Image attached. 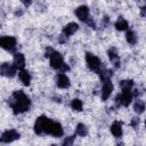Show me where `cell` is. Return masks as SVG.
Here are the masks:
<instances>
[{"instance_id":"8992f818","label":"cell","mask_w":146,"mask_h":146,"mask_svg":"<svg viewBox=\"0 0 146 146\" xmlns=\"http://www.w3.org/2000/svg\"><path fill=\"white\" fill-rule=\"evenodd\" d=\"M0 71H1V74H2V75H5V76H8V78H13V76L16 74V71H17V68L15 67V65H14V64L3 63V64H1Z\"/></svg>"},{"instance_id":"30bf717a","label":"cell","mask_w":146,"mask_h":146,"mask_svg":"<svg viewBox=\"0 0 146 146\" xmlns=\"http://www.w3.org/2000/svg\"><path fill=\"white\" fill-rule=\"evenodd\" d=\"M15 67L19 71L24 70V66H25V58H24V55L21 54V52H16L15 56H14V63Z\"/></svg>"},{"instance_id":"ba28073f","label":"cell","mask_w":146,"mask_h":146,"mask_svg":"<svg viewBox=\"0 0 146 146\" xmlns=\"http://www.w3.org/2000/svg\"><path fill=\"white\" fill-rule=\"evenodd\" d=\"M18 138H19V132H17L16 130H7L2 133L1 141L2 143H11Z\"/></svg>"},{"instance_id":"9a60e30c","label":"cell","mask_w":146,"mask_h":146,"mask_svg":"<svg viewBox=\"0 0 146 146\" xmlns=\"http://www.w3.org/2000/svg\"><path fill=\"white\" fill-rule=\"evenodd\" d=\"M107 55H108V58H110L112 62H114V64H115V66H116V67H117V66H120L119 55H117V51H116V49H115V48H110V49L107 50Z\"/></svg>"},{"instance_id":"44dd1931","label":"cell","mask_w":146,"mask_h":146,"mask_svg":"<svg viewBox=\"0 0 146 146\" xmlns=\"http://www.w3.org/2000/svg\"><path fill=\"white\" fill-rule=\"evenodd\" d=\"M99 75H100V79H102V81H103V82L111 81L112 71H108V70H103V71H99Z\"/></svg>"},{"instance_id":"e0dca14e","label":"cell","mask_w":146,"mask_h":146,"mask_svg":"<svg viewBox=\"0 0 146 146\" xmlns=\"http://www.w3.org/2000/svg\"><path fill=\"white\" fill-rule=\"evenodd\" d=\"M115 27H116V30H119V31H124V30H127V29L129 27V25H128V22H127L124 18L120 17V18L116 21V23H115Z\"/></svg>"},{"instance_id":"7402d4cb","label":"cell","mask_w":146,"mask_h":146,"mask_svg":"<svg viewBox=\"0 0 146 146\" xmlns=\"http://www.w3.org/2000/svg\"><path fill=\"white\" fill-rule=\"evenodd\" d=\"M125 39H127V41H128L130 44H136V42H137V36H136V34H135L132 31H128V32H127Z\"/></svg>"},{"instance_id":"cb8c5ba5","label":"cell","mask_w":146,"mask_h":146,"mask_svg":"<svg viewBox=\"0 0 146 146\" xmlns=\"http://www.w3.org/2000/svg\"><path fill=\"white\" fill-rule=\"evenodd\" d=\"M73 143H74V136H68L63 140L62 146H73Z\"/></svg>"},{"instance_id":"603a6c76","label":"cell","mask_w":146,"mask_h":146,"mask_svg":"<svg viewBox=\"0 0 146 146\" xmlns=\"http://www.w3.org/2000/svg\"><path fill=\"white\" fill-rule=\"evenodd\" d=\"M71 106H72V108H73L74 111H76V112L82 111V102H81L80 99H78V98H75V99H73V100L71 102Z\"/></svg>"},{"instance_id":"6da1fadb","label":"cell","mask_w":146,"mask_h":146,"mask_svg":"<svg viewBox=\"0 0 146 146\" xmlns=\"http://www.w3.org/2000/svg\"><path fill=\"white\" fill-rule=\"evenodd\" d=\"M34 131L38 135L47 133V135H51L54 137H62L63 136L62 125L57 122L51 121L47 116H40L36 119V121L34 123Z\"/></svg>"},{"instance_id":"3957f363","label":"cell","mask_w":146,"mask_h":146,"mask_svg":"<svg viewBox=\"0 0 146 146\" xmlns=\"http://www.w3.org/2000/svg\"><path fill=\"white\" fill-rule=\"evenodd\" d=\"M86 62H87V65L88 67L91 70V71H95V72H99L100 70V60L97 56H95L94 54H86Z\"/></svg>"},{"instance_id":"83f0119b","label":"cell","mask_w":146,"mask_h":146,"mask_svg":"<svg viewBox=\"0 0 146 146\" xmlns=\"http://www.w3.org/2000/svg\"><path fill=\"white\" fill-rule=\"evenodd\" d=\"M51 146H56V145H51Z\"/></svg>"},{"instance_id":"7c38bea8","label":"cell","mask_w":146,"mask_h":146,"mask_svg":"<svg viewBox=\"0 0 146 146\" xmlns=\"http://www.w3.org/2000/svg\"><path fill=\"white\" fill-rule=\"evenodd\" d=\"M78 29H79V25H78L76 23H68L67 25H65V26L63 27V34H64L66 38H68V36H71V35H73V34L78 31Z\"/></svg>"},{"instance_id":"4316f807","label":"cell","mask_w":146,"mask_h":146,"mask_svg":"<svg viewBox=\"0 0 146 146\" xmlns=\"http://www.w3.org/2000/svg\"><path fill=\"white\" fill-rule=\"evenodd\" d=\"M145 127H146V120H145Z\"/></svg>"},{"instance_id":"d6986e66","label":"cell","mask_w":146,"mask_h":146,"mask_svg":"<svg viewBox=\"0 0 146 146\" xmlns=\"http://www.w3.org/2000/svg\"><path fill=\"white\" fill-rule=\"evenodd\" d=\"M132 86H133L132 80H122L120 82V87H121V89L123 91H130L131 88H132Z\"/></svg>"},{"instance_id":"484cf974","label":"cell","mask_w":146,"mask_h":146,"mask_svg":"<svg viewBox=\"0 0 146 146\" xmlns=\"http://www.w3.org/2000/svg\"><path fill=\"white\" fill-rule=\"evenodd\" d=\"M140 15H141L143 17H146V7H143V8H141V10H140Z\"/></svg>"},{"instance_id":"277c9868","label":"cell","mask_w":146,"mask_h":146,"mask_svg":"<svg viewBox=\"0 0 146 146\" xmlns=\"http://www.w3.org/2000/svg\"><path fill=\"white\" fill-rule=\"evenodd\" d=\"M0 46L8 51H14L16 48V39L14 36H2L0 40Z\"/></svg>"},{"instance_id":"4fadbf2b","label":"cell","mask_w":146,"mask_h":146,"mask_svg":"<svg viewBox=\"0 0 146 146\" xmlns=\"http://www.w3.org/2000/svg\"><path fill=\"white\" fill-rule=\"evenodd\" d=\"M57 86L62 89H66L70 87V79L64 74V73H59L57 75Z\"/></svg>"},{"instance_id":"9c48e42d","label":"cell","mask_w":146,"mask_h":146,"mask_svg":"<svg viewBox=\"0 0 146 146\" xmlns=\"http://www.w3.org/2000/svg\"><path fill=\"white\" fill-rule=\"evenodd\" d=\"M75 15L80 21L87 22L89 19V8L87 6H80L75 10Z\"/></svg>"},{"instance_id":"d4e9b609","label":"cell","mask_w":146,"mask_h":146,"mask_svg":"<svg viewBox=\"0 0 146 146\" xmlns=\"http://www.w3.org/2000/svg\"><path fill=\"white\" fill-rule=\"evenodd\" d=\"M138 123H139L138 117H133V119H132V121H131V125H132L133 128H136V127L138 125Z\"/></svg>"},{"instance_id":"52a82bcc","label":"cell","mask_w":146,"mask_h":146,"mask_svg":"<svg viewBox=\"0 0 146 146\" xmlns=\"http://www.w3.org/2000/svg\"><path fill=\"white\" fill-rule=\"evenodd\" d=\"M132 100V94L130 91H123L121 95L116 96L115 102L119 105H123V106H128Z\"/></svg>"},{"instance_id":"ac0fdd59","label":"cell","mask_w":146,"mask_h":146,"mask_svg":"<svg viewBox=\"0 0 146 146\" xmlns=\"http://www.w3.org/2000/svg\"><path fill=\"white\" fill-rule=\"evenodd\" d=\"M75 132H76V135H79V136H81V137H86V136L88 135V128H87L83 123H79V124L76 125Z\"/></svg>"},{"instance_id":"8fae6325","label":"cell","mask_w":146,"mask_h":146,"mask_svg":"<svg viewBox=\"0 0 146 146\" xmlns=\"http://www.w3.org/2000/svg\"><path fill=\"white\" fill-rule=\"evenodd\" d=\"M112 91H113V84H112V82L111 81L104 82L103 88H102V99L103 100H106L111 96Z\"/></svg>"},{"instance_id":"7a4b0ae2","label":"cell","mask_w":146,"mask_h":146,"mask_svg":"<svg viewBox=\"0 0 146 146\" xmlns=\"http://www.w3.org/2000/svg\"><path fill=\"white\" fill-rule=\"evenodd\" d=\"M8 103H9V105L13 108V111H14L15 114L23 113V112L27 111L30 108V105H31L30 98L23 92V90L15 91L11 95V97L9 98Z\"/></svg>"},{"instance_id":"2e32d148","label":"cell","mask_w":146,"mask_h":146,"mask_svg":"<svg viewBox=\"0 0 146 146\" xmlns=\"http://www.w3.org/2000/svg\"><path fill=\"white\" fill-rule=\"evenodd\" d=\"M18 76H19V80L23 82L24 86H29L30 84V82H31V75H30V73L27 71H25V70L19 71L18 72Z\"/></svg>"},{"instance_id":"ffe728a7","label":"cell","mask_w":146,"mask_h":146,"mask_svg":"<svg viewBox=\"0 0 146 146\" xmlns=\"http://www.w3.org/2000/svg\"><path fill=\"white\" fill-rule=\"evenodd\" d=\"M133 110H135L136 113L141 114L145 111V103L143 100H136V103L133 105Z\"/></svg>"},{"instance_id":"5bb4252c","label":"cell","mask_w":146,"mask_h":146,"mask_svg":"<svg viewBox=\"0 0 146 146\" xmlns=\"http://www.w3.org/2000/svg\"><path fill=\"white\" fill-rule=\"evenodd\" d=\"M111 132H112L113 136H115L117 138L121 137L122 136V125H121V123L117 122V121L113 122L112 125H111Z\"/></svg>"},{"instance_id":"5b68a950","label":"cell","mask_w":146,"mask_h":146,"mask_svg":"<svg viewBox=\"0 0 146 146\" xmlns=\"http://www.w3.org/2000/svg\"><path fill=\"white\" fill-rule=\"evenodd\" d=\"M63 65H64L63 56L58 51H54L50 55V66L55 70H60Z\"/></svg>"}]
</instances>
